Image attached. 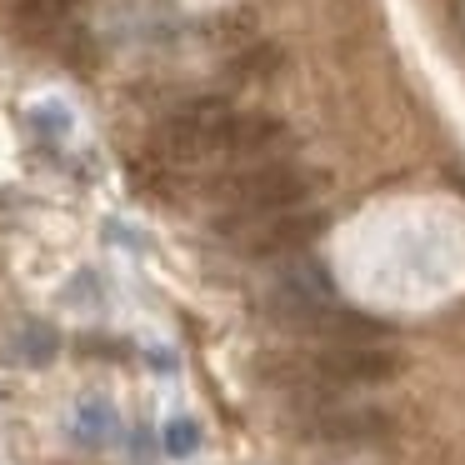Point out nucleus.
I'll use <instances>...</instances> for the list:
<instances>
[{
  "label": "nucleus",
  "instance_id": "5",
  "mask_svg": "<svg viewBox=\"0 0 465 465\" xmlns=\"http://www.w3.org/2000/svg\"><path fill=\"white\" fill-rule=\"evenodd\" d=\"M285 145V125L271 121V115H241L231 111L215 135V155H235V161H271L275 151Z\"/></svg>",
  "mask_w": 465,
  "mask_h": 465
},
{
  "label": "nucleus",
  "instance_id": "6",
  "mask_svg": "<svg viewBox=\"0 0 465 465\" xmlns=\"http://www.w3.org/2000/svg\"><path fill=\"white\" fill-rule=\"evenodd\" d=\"M385 415L375 411H351V405H321L311 415V430L325 435V440H345V445H361V440H381L385 435Z\"/></svg>",
  "mask_w": 465,
  "mask_h": 465
},
{
  "label": "nucleus",
  "instance_id": "3",
  "mask_svg": "<svg viewBox=\"0 0 465 465\" xmlns=\"http://www.w3.org/2000/svg\"><path fill=\"white\" fill-rule=\"evenodd\" d=\"M391 371L395 361L381 345H325L311 361H301V375H315L321 385H371Z\"/></svg>",
  "mask_w": 465,
  "mask_h": 465
},
{
  "label": "nucleus",
  "instance_id": "8",
  "mask_svg": "<svg viewBox=\"0 0 465 465\" xmlns=\"http://www.w3.org/2000/svg\"><path fill=\"white\" fill-rule=\"evenodd\" d=\"M111 425H115V411L105 401H85L81 405V435L91 445H101V440H111Z\"/></svg>",
  "mask_w": 465,
  "mask_h": 465
},
{
  "label": "nucleus",
  "instance_id": "4",
  "mask_svg": "<svg viewBox=\"0 0 465 465\" xmlns=\"http://www.w3.org/2000/svg\"><path fill=\"white\" fill-rule=\"evenodd\" d=\"M241 225H251V231L241 235V245L251 255H291V251H305V245L325 231V215L321 211H311V215L281 211V215H265V221H231V225H221V231H241Z\"/></svg>",
  "mask_w": 465,
  "mask_h": 465
},
{
  "label": "nucleus",
  "instance_id": "9",
  "mask_svg": "<svg viewBox=\"0 0 465 465\" xmlns=\"http://www.w3.org/2000/svg\"><path fill=\"white\" fill-rule=\"evenodd\" d=\"M195 445H201L195 420H171V425H165V450H171V455H191Z\"/></svg>",
  "mask_w": 465,
  "mask_h": 465
},
{
  "label": "nucleus",
  "instance_id": "10",
  "mask_svg": "<svg viewBox=\"0 0 465 465\" xmlns=\"http://www.w3.org/2000/svg\"><path fill=\"white\" fill-rule=\"evenodd\" d=\"M35 125H41V131H71V115L61 111V105H41V111L31 115Z\"/></svg>",
  "mask_w": 465,
  "mask_h": 465
},
{
  "label": "nucleus",
  "instance_id": "2",
  "mask_svg": "<svg viewBox=\"0 0 465 465\" xmlns=\"http://www.w3.org/2000/svg\"><path fill=\"white\" fill-rule=\"evenodd\" d=\"M231 105L225 101H191L161 125L155 135V151L165 161H201V155H215V135H221Z\"/></svg>",
  "mask_w": 465,
  "mask_h": 465
},
{
  "label": "nucleus",
  "instance_id": "1",
  "mask_svg": "<svg viewBox=\"0 0 465 465\" xmlns=\"http://www.w3.org/2000/svg\"><path fill=\"white\" fill-rule=\"evenodd\" d=\"M221 195L235 205V221H265V215L295 211L311 195V175L295 171V165L265 161L255 171H241L231 181H221Z\"/></svg>",
  "mask_w": 465,
  "mask_h": 465
},
{
  "label": "nucleus",
  "instance_id": "7",
  "mask_svg": "<svg viewBox=\"0 0 465 465\" xmlns=\"http://www.w3.org/2000/svg\"><path fill=\"white\" fill-rule=\"evenodd\" d=\"M15 355H21V361H31V365L55 361V331H51V325H41V321L21 325V331H15Z\"/></svg>",
  "mask_w": 465,
  "mask_h": 465
}]
</instances>
